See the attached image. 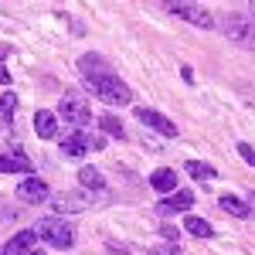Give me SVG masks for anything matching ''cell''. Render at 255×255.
<instances>
[{"label": "cell", "mask_w": 255, "mask_h": 255, "mask_svg": "<svg viewBox=\"0 0 255 255\" xmlns=\"http://www.w3.org/2000/svg\"><path fill=\"white\" fill-rule=\"evenodd\" d=\"M85 89H89L92 96H99L102 102H109V106H129V102H133V89L119 79V75H113V72L85 75Z\"/></svg>", "instance_id": "cell-1"}, {"label": "cell", "mask_w": 255, "mask_h": 255, "mask_svg": "<svg viewBox=\"0 0 255 255\" xmlns=\"http://www.w3.org/2000/svg\"><path fill=\"white\" fill-rule=\"evenodd\" d=\"M109 194L106 191H68V194H61L51 201V208L58 211V215H82V211H92L96 204H106Z\"/></svg>", "instance_id": "cell-2"}, {"label": "cell", "mask_w": 255, "mask_h": 255, "mask_svg": "<svg viewBox=\"0 0 255 255\" xmlns=\"http://www.w3.org/2000/svg\"><path fill=\"white\" fill-rule=\"evenodd\" d=\"M34 235H38L44 245H55L61 252H68V249L75 245V228H72L65 218H41Z\"/></svg>", "instance_id": "cell-3"}, {"label": "cell", "mask_w": 255, "mask_h": 255, "mask_svg": "<svg viewBox=\"0 0 255 255\" xmlns=\"http://www.w3.org/2000/svg\"><path fill=\"white\" fill-rule=\"evenodd\" d=\"M221 31H225V38H232L242 48H255V24L245 14H225Z\"/></svg>", "instance_id": "cell-4"}, {"label": "cell", "mask_w": 255, "mask_h": 255, "mask_svg": "<svg viewBox=\"0 0 255 255\" xmlns=\"http://www.w3.org/2000/svg\"><path fill=\"white\" fill-rule=\"evenodd\" d=\"M167 10H170L174 17L191 20V24L201 27V31H211V27H215V17H211L204 7H197V3H184V0H177V3H167Z\"/></svg>", "instance_id": "cell-5"}, {"label": "cell", "mask_w": 255, "mask_h": 255, "mask_svg": "<svg viewBox=\"0 0 255 255\" xmlns=\"http://www.w3.org/2000/svg\"><path fill=\"white\" fill-rule=\"evenodd\" d=\"M58 116L68 123V126H75V129H82V126H89V119H92V113H89V106L82 102L79 96H65L58 106Z\"/></svg>", "instance_id": "cell-6"}, {"label": "cell", "mask_w": 255, "mask_h": 255, "mask_svg": "<svg viewBox=\"0 0 255 255\" xmlns=\"http://www.w3.org/2000/svg\"><path fill=\"white\" fill-rule=\"evenodd\" d=\"M0 174H27V177H34V163L27 160V153H24L20 146H14V150H3V153H0Z\"/></svg>", "instance_id": "cell-7"}, {"label": "cell", "mask_w": 255, "mask_h": 255, "mask_svg": "<svg viewBox=\"0 0 255 255\" xmlns=\"http://www.w3.org/2000/svg\"><path fill=\"white\" fill-rule=\"evenodd\" d=\"M48 191H51V187H48L41 177H24L17 184V197L24 204H41V201H48V197H51Z\"/></svg>", "instance_id": "cell-8"}, {"label": "cell", "mask_w": 255, "mask_h": 255, "mask_svg": "<svg viewBox=\"0 0 255 255\" xmlns=\"http://www.w3.org/2000/svg\"><path fill=\"white\" fill-rule=\"evenodd\" d=\"M136 119L143 123V126H150V129H157L160 136H177V126H174V119H167L163 113H157V109H136Z\"/></svg>", "instance_id": "cell-9"}, {"label": "cell", "mask_w": 255, "mask_h": 255, "mask_svg": "<svg viewBox=\"0 0 255 255\" xmlns=\"http://www.w3.org/2000/svg\"><path fill=\"white\" fill-rule=\"evenodd\" d=\"M89 146H96V150H102V146H106V139H92V136H85V133H72V136L65 139V143H61V153H65V157H85V150H89Z\"/></svg>", "instance_id": "cell-10"}, {"label": "cell", "mask_w": 255, "mask_h": 255, "mask_svg": "<svg viewBox=\"0 0 255 255\" xmlns=\"http://www.w3.org/2000/svg\"><path fill=\"white\" fill-rule=\"evenodd\" d=\"M191 204H194V191H177V194L163 197L157 204V215L167 218V215H180V211H191Z\"/></svg>", "instance_id": "cell-11"}, {"label": "cell", "mask_w": 255, "mask_h": 255, "mask_svg": "<svg viewBox=\"0 0 255 255\" xmlns=\"http://www.w3.org/2000/svg\"><path fill=\"white\" fill-rule=\"evenodd\" d=\"M31 249H38V235H34V228L17 232V235L0 249V255H24V252H31Z\"/></svg>", "instance_id": "cell-12"}, {"label": "cell", "mask_w": 255, "mask_h": 255, "mask_svg": "<svg viewBox=\"0 0 255 255\" xmlns=\"http://www.w3.org/2000/svg\"><path fill=\"white\" fill-rule=\"evenodd\" d=\"M34 129H38L41 139H55L58 136V116L51 109H38L34 113Z\"/></svg>", "instance_id": "cell-13"}, {"label": "cell", "mask_w": 255, "mask_h": 255, "mask_svg": "<svg viewBox=\"0 0 255 255\" xmlns=\"http://www.w3.org/2000/svg\"><path fill=\"white\" fill-rule=\"evenodd\" d=\"M150 184H153V191H160V194H177V174L170 170V167H160V170H153L150 174Z\"/></svg>", "instance_id": "cell-14"}, {"label": "cell", "mask_w": 255, "mask_h": 255, "mask_svg": "<svg viewBox=\"0 0 255 255\" xmlns=\"http://www.w3.org/2000/svg\"><path fill=\"white\" fill-rule=\"evenodd\" d=\"M79 184L85 187V191H106V177L99 174L92 163H85V167L79 170Z\"/></svg>", "instance_id": "cell-15"}, {"label": "cell", "mask_w": 255, "mask_h": 255, "mask_svg": "<svg viewBox=\"0 0 255 255\" xmlns=\"http://www.w3.org/2000/svg\"><path fill=\"white\" fill-rule=\"evenodd\" d=\"M218 208H221V211H228V215H235V218H252L249 204H245L242 197H232V194L221 197V201H218Z\"/></svg>", "instance_id": "cell-16"}, {"label": "cell", "mask_w": 255, "mask_h": 255, "mask_svg": "<svg viewBox=\"0 0 255 255\" xmlns=\"http://www.w3.org/2000/svg\"><path fill=\"white\" fill-rule=\"evenodd\" d=\"M184 228H187L194 238H211L215 235V228H211L204 218H184Z\"/></svg>", "instance_id": "cell-17"}, {"label": "cell", "mask_w": 255, "mask_h": 255, "mask_svg": "<svg viewBox=\"0 0 255 255\" xmlns=\"http://www.w3.org/2000/svg\"><path fill=\"white\" fill-rule=\"evenodd\" d=\"M79 72L82 75H96V72H109V65L99 58V55H85V58L79 61Z\"/></svg>", "instance_id": "cell-18"}, {"label": "cell", "mask_w": 255, "mask_h": 255, "mask_svg": "<svg viewBox=\"0 0 255 255\" xmlns=\"http://www.w3.org/2000/svg\"><path fill=\"white\" fill-rule=\"evenodd\" d=\"M187 174L197 177V180H211V177H218V170L211 167V163H201V160H187Z\"/></svg>", "instance_id": "cell-19"}, {"label": "cell", "mask_w": 255, "mask_h": 255, "mask_svg": "<svg viewBox=\"0 0 255 255\" xmlns=\"http://www.w3.org/2000/svg\"><path fill=\"white\" fill-rule=\"evenodd\" d=\"M99 126H102L109 136H119V139L126 136V129H123V123H119L116 116H102V119H99Z\"/></svg>", "instance_id": "cell-20"}, {"label": "cell", "mask_w": 255, "mask_h": 255, "mask_svg": "<svg viewBox=\"0 0 255 255\" xmlns=\"http://www.w3.org/2000/svg\"><path fill=\"white\" fill-rule=\"evenodd\" d=\"M14 109H17V96H14V92L0 96V113H3V116L10 119V116H14Z\"/></svg>", "instance_id": "cell-21"}, {"label": "cell", "mask_w": 255, "mask_h": 255, "mask_svg": "<svg viewBox=\"0 0 255 255\" xmlns=\"http://www.w3.org/2000/svg\"><path fill=\"white\" fill-rule=\"evenodd\" d=\"M238 157L249 160V163L255 167V146H252V143H238Z\"/></svg>", "instance_id": "cell-22"}, {"label": "cell", "mask_w": 255, "mask_h": 255, "mask_svg": "<svg viewBox=\"0 0 255 255\" xmlns=\"http://www.w3.org/2000/svg\"><path fill=\"white\" fill-rule=\"evenodd\" d=\"M180 245H163V249H150V255H177Z\"/></svg>", "instance_id": "cell-23"}, {"label": "cell", "mask_w": 255, "mask_h": 255, "mask_svg": "<svg viewBox=\"0 0 255 255\" xmlns=\"http://www.w3.org/2000/svg\"><path fill=\"white\" fill-rule=\"evenodd\" d=\"M0 85H10V72H7V65L0 58Z\"/></svg>", "instance_id": "cell-24"}, {"label": "cell", "mask_w": 255, "mask_h": 255, "mask_svg": "<svg viewBox=\"0 0 255 255\" xmlns=\"http://www.w3.org/2000/svg\"><path fill=\"white\" fill-rule=\"evenodd\" d=\"M245 204H249V211H252V218H255V191H249V197H245Z\"/></svg>", "instance_id": "cell-25"}, {"label": "cell", "mask_w": 255, "mask_h": 255, "mask_svg": "<svg viewBox=\"0 0 255 255\" xmlns=\"http://www.w3.org/2000/svg\"><path fill=\"white\" fill-rule=\"evenodd\" d=\"M24 255H44V252H38V249H31V252H24Z\"/></svg>", "instance_id": "cell-26"}, {"label": "cell", "mask_w": 255, "mask_h": 255, "mask_svg": "<svg viewBox=\"0 0 255 255\" xmlns=\"http://www.w3.org/2000/svg\"><path fill=\"white\" fill-rule=\"evenodd\" d=\"M252 17H255V3H252Z\"/></svg>", "instance_id": "cell-27"}]
</instances>
